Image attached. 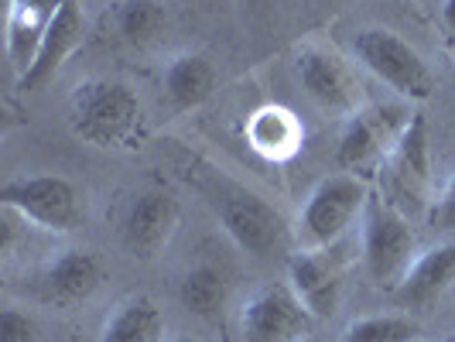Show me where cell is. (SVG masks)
<instances>
[{"instance_id": "1", "label": "cell", "mask_w": 455, "mask_h": 342, "mask_svg": "<svg viewBox=\"0 0 455 342\" xmlns=\"http://www.w3.org/2000/svg\"><path fill=\"white\" fill-rule=\"evenodd\" d=\"M188 185L203 195L209 212L220 219V227L229 233V240L251 257H277L291 243V227L260 192H253L236 179L223 175L212 164L188 168Z\"/></svg>"}, {"instance_id": "2", "label": "cell", "mask_w": 455, "mask_h": 342, "mask_svg": "<svg viewBox=\"0 0 455 342\" xmlns=\"http://www.w3.org/2000/svg\"><path fill=\"white\" fill-rule=\"evenodd\" d=\"M68 127L79 140L103 151L137 147L144 134V107L127 83L110 76L83 79L68 96Z\"/></svg>"}, {"instance_id": "3", "label": "cell", "mask_w": 455, "mask_h": 342, "mask_svg": "<svg viewBox=\"0 0 455 342\" xmlns=\"http://www.w3.org/2000/svg\"><path fill=\"white\" fill-rule=\"evenodd\" d=\"M380 195L394 209H401L408 219L428 216L432 205V147H428V120L414 110L401 140L377 171Z\"/></svg>"}, {"instance_id": "4", "label": "cell", "mask_w": 455, "mask_h": 342, "mask_svg": "<svg viewBox=\"0 0 455 342\" xmlns=\"http://www.w3.org/2000/svg\"><path fill=\"white\" fill-rule=\"evenodd\" d=\"M411 120L404 103H366L346 116L336 144V161L342 171L356 179H377L380 164L387 161L394 144L401 140Z\"/></svg>"}, {"instance_id": "5", "label": "cell", "mask_w": 455, "mask_h": 342, "mask_svg": "<svg viewBox=\"0 0 455 342\" xmlns=\"http://www.w3.org/2000/svg\"><path fill=\"white\" fill-rule=\"evenodd\" d=\"M0 205L24 219L28 227L55 236L76 233L86 219V203L79 188L62 175H21L0 188Z\"/></svg>"}, {"instance_id": "6", "label": "cell", "mask_w": 455, "mask_h": 342, "mask_svg": "<svg viewBox=\"0 0 455 342\" xmlns=\"http://www.w3.org/2000/svg\"><path fill=\"white\" fill-rule=\"evenodd\" d=\"M360 247L370 277L380 288H397L414 264V227L411 219L377 192H370L360 216Z\"/></svg>"}, {"instance_id": "7", "label": "cell", "mask_w": 455, "mask_h": 342, "mask_svg": "<svg viewBox=\"0 0 455 342\" xmlns=\"http://www.w3.org/2000/svg\"><path fill=\"white\" fill-rule=\"evenodd\" d=\"M370 199V188L363 179L339 171L322 179L298 212L295 240L301 247H332L339 243L342 233L363 216V205Z\"/></svg>"}, {"instance_id": "8", "label": "cell", "mask_w": 455, "mask_h": 342, "mask_svg": "<svg viewBox=\"0 0 455 342\" xmlns=\"http://www.w3.org/2000/svg\"><path fill=\"white\" fill-rule=\"evenodd\" d=\"M353 55L370 68L380 83H387L397 96L411 103H425L435 92V76L418 48H411L401 35L387 28H363L353 35Z\"/></svg>"}, {"instance_id": "9", "label": "cell", "mask_w": 455, "mask_h": 342, "mask_svg": "<svg viewBox=\"0 0 455 342\" xmlns=\"http://www.w3.org/2000/svg\"><path fill=\"white\" fill-rule=\"evenodd\" d=\"M103 277H107V264L100 260V253L72 247V251L48 257L45 264L35 271L31 295L42 305H52V308H72V305L90 301L100 291Z\"/></svg>"}, {"instance_id": "10", "label": "cell", "mask_w": 455, "mask_h": 342, "mask_svg": "<svg viewBox=\"0 0 455 342\" xmlns=\"http://www.w3.org/2000/svg\"><path fill=\"white\" fill-rule=\"evenodd\" d=\"M312 325L315 319L288 284L260 288L240 312L243 342H305L312 336Z\"/></svg>"}, {"instance_id": "11", "label": "cell", "mask_w": 455, "mask_h": 342, "mask_svg": "<svg viewBox=\"0 0 455 342\" xmlns=\"http://www.w3.org/2000/svg\"><path fill=\"white\" fill-rule=\"evenodd\" d=\"M179 219H182V205L168 192L158 188L137 192L120 219V243L137 260H151L168 247V240L179 229Z\"/></svg>"}, {"instance_id": "12", "label": "cell", "mask_w": 455, "mask_h": 342, "mask_svg": "<svg viewBox=\"0 0 455 342\" xmlns=\"http://www.w3.org/2000/svg\"><path fill=\"white\" fill-rule=\"evenodd\" d=\"M288 288L319 322L339 308L342 298V257L332 247H301L288 260Z\"/></svg>"}, {"instance_id": "13", "label": "cell", "mask_w": 455, "mask_h": 342, "mask_svg": "<svg viewBox=\"0 0 455 342\" xmlns=\"http://www.w3.org/2000/svg\"><path fill=\"white\" fill-rule=\"evenodd\" d=\"M295 72L298 79H301V86H305V92L319 103L322 110H332V114H346V116L356 110L360 86H356L349 66L342 62L332 48L315 45V42L298 45Z\"/></svg>"}, {"instance_id": "14", "label": "cell", "mask_w": 455, "mask_h": 342, "mask_svg": "<svg viewBox=\"0 0 455 342\" xmlns=\"http://www.w3.org/2000/svg\"><path fill=\"white\" fill-rule=\"evenodd\" d=\"M83 35H86V18H83V7L79 0H62L55 18L48 24L45 38H42V48L35 55L31 68L18 76V90L21 92H35L42 90L48 79L66 66V59L83 45Z\"/></svg>"}, {"instance_id": "15", "label": "cell", "mask_w": 455, "mask_h": 342, "mask_svg": "<svg viewBox=\"0 0 455 342\" xmlns=\"http://www.w3.org/2000/svg\"><path fill=\"white\" fill-rule=\"evenodd\" d=\"M455 284V236L438 243L432 251L418 253L408 267L404 281L394 288V295L404 305H432Z\"/></svg>"}, {"instance_id": "16", "label": "cell", "mask_w": 455, "mask_h": 342, "mask_svg": "<svg viewBox=\"0 0 455 342\" xmlns=\"http://www.w3.org/2000/svg\"><path fill=\"white\" fill-rule=\"evenodd\" d=\"M216 83H220L216 66L205 59L203 52H182L161 72V90H164V99L172 103V110L203 107L216 90Z\"/></svg>"}, {"instance_id": "17", "label": "cell", "mask_w": 455, "mask_h": 342, "mask_svg": "<svg viewBox=\"0 0 455 342\" xmlns=\"http://www.w3.org/2000/svg\"><path fill=\"white\" fill-rule=\"evenodd\" d=\"M100 342H164V315L148 295L124 298L103 322Z\"/></svg>"}, {"instance_id": "18", "label": "cell", "mask_w": 455, "mask_h": 342, "mask_svg": "<svg viewBox=\"0 0 455 342\" xmlns=\"http://www.w3.org/2000/svg\"><path fill=\"white\" fill-rule=\"evenodd\" d=\"M179 301L185 312H192L199 319H216L229 301L227 277L212 264H196L192 271H185L182 284H179Z\"/></svg>"}, {"instance_id": "19", "label": "cell", "mask_w": 455, "mask_h": 342, "mask_svg": "<svg viewBox=\"0 0 455 342\" xmlns=\"http://www.w3.org/2000/svg\"><path fill=\"white\" fill-rule=\"evenodd\" d=\"M251 144L264 155V158H288L298 151L301 140V127L288 110L281 107H267L260 114H253L251 127H247Z\"/></svg>"}, {"instance_id": "20", "label": "cell", "mask_w": 455, "mask_h": 342, "mask_svg": "<svg viewBox=\"0 0 455 342\" xmlns=\"http://www.w3.org/2000/svg\"><path fill=\"white\" fill-rule=\"evenodd\" d=\"M114 24L124 42L148 45L164 31L168 7H164V0H120L114 11Z\"/></svg>"}, {"instance_id": "21", "label": "cell", "mask_w": 455, "mask_h": 342, "mask_svg": "<svg viewBox=\"0 0 455 342\" xmlns=\"http://www.w3.org/2000/svg\"><path fill=\"white\" fill-rule=\"evenodd\" d=\"M421 336L408 315H363L342 329L339 342H414Z\"/></svg>"}, {"instance_id": "22", "label": "cell", "mask_w": 455, "mask_h": 342, "mask_svg": "<svg viewBox=\"0 0 455 342\" xmlns=\"http://www.w3.org/2000/svg\"><path fill=\"white\" fill-rule=\"evenodd\" d=\"M38 339V325L35 319L21 312L18 305H7L0 312V342H35Z\"/></svg>"}, {"instance_id": "23", "label": "cell", "mask_w": 455, "mask_h": 342, "mask_svg": "<svg viewBox=\"0 0 455 342\" xmlns=\"http://www.w3.org/2000/svg\"><path fill=\"white\" fill-rule=\"evenodd\" d=\"M435 229H442V233H455V175L445 182L442 188V195L432 199L428 205V216H425Z\"/></svg>"}, {"instance_id": "24", "label": "cell", "mask_w": 455, "mask_h": 342, "mask_svg": "<svg viewBox=\"0 0 455 342\" xmlns=\"http://www.w3.org/2000/svg\"><path fill=\"white\" fill-rule=\"evenodd\" d=\"M442 28L449 35V45H455V0H442Z\"/></svg>"}, {"instance_id": "25", "label": "cell", "mask_w": 455, "mask_h": 342, "mask_svg": "<svg viewBox=\"0 0 455 342\" xmlns=\"http://www.w3.org/2000/svg\"><path fill=\"white\" fill-rule=\"evenodd\" d=\"M172 342H199V339H192V336H175Z\"/></svg>"}, {"instance_id": "26", "label": "cell", "mask_w": 455, "mask_h": 342, "mask_svg": "<svg viewBox=\"0 0 455 342\" xmlns=\"http://www.w3.org/2000/svg\"><path fill=\"white\" fill-rule=\"evenodd\" d=\"M315 4H332V0H315Z\"/></svg>"}, {"instance_id": "27", "label": "cell", "mask_w": 455, "mask_h": 342, "mask_svg": "<svg viewBox=\"0 0 455 342\" xmlns=\"http://www.w3.org/2000/svg\"><path fill=\"white\" fill-rule=\"evenodd\" d=\"M445 342H455V332H452V336H449V339H445Z\"/></svg>"}, {"instance_id": "28", "label": "cell", "mask_w": 455, "mask_h": 342, "mask_svg": "<svg viewBox=\"0 0 455 342\" xmlns=\"http://www.w3.org/2000/svg\"><path fill=\"white\" fill-rule=\"evenodd\" d=\"M305 342H315V339H312V336H308V339H305Z\"/></svg>"}, {"instance_id": "29", "label": "cell", "mask_w": 455, "mask_h": 342, "mask_svg": "<svg viewBox=\"0 0 455 342\" xmlns=\"http://www.w3.org/2000/svg\"><path fill=\"white\" fill-rule=\"evenodd\" d=\"M452 59H455V45H452Z\"/></svg>"}, {"instance_id": "30", "label": "cell", "mask_w": 455, "mask_h": 342, "mask_svg": "<svg viewBox=\"0 0 455 342\" xmlns=\"http://www.w3.org/2000/svg\"><path fill=\"white\" fill-rule=\"evenodd\" d=\"M414 342H425V339H414Z\"/></svg>"}]
</instances>
